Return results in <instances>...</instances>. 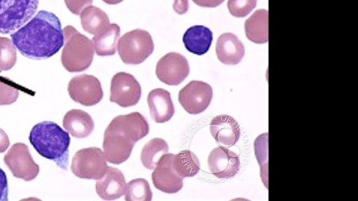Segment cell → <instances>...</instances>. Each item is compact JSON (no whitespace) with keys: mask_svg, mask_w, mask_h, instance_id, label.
I'll return each instance as SVG.
<instances>
[{"mask_svg":"<svg viewBox=\"0 0 358 201\" xmlns=\"http://www.w3.org/2000/svg\"><path fill=\"white\" fill-rule=\"evenodd\" d=\"M63 34L65 44L61 60L64 68L71 73L87 69L94 58L92 41L71 25L64 28Z\"/></svg>","mask_w":358,"mask_h":201,"instance_id":"277c9868","label":"cell"},{"mask_svg":"<svg viewBox=\"0 0 358 201\" xmlns=\"http://www.w3.org/2000/svg\"><path fill=\"white\" fill-rule=\"evenodd\" d=\"M10 142L7 134L0 128V153L4 152L9 147Z\"/></svg>","mask_w":358,"mask_h":201,"instance_id":"836d02e7","label":"cell"},{"mask_svg":"<svg viewBox=\"0 0 358 201\" xmlns=\"http://www.w3.org/2000/svg\"><path fill=\"white\" fill-rule=\"evenodd\" d=\"M187 59L180 53L169 52L162 57L156 66L158 79L168 85H178L189 75Z\"/></svg>","mask_w":358,"mask_h":201,"instance_id":"7c38bea8","label":"cell"},{"mask_svg":"<svg viewBox=\"0 0 358 201\" xmlns=\"http://www.w3.org/2000/svg\"><path fill=\"white\" fill-rule=\"evenodd\" d=\"M212 98L211 86L199 80L189 82L178 93L180 105L186 112L192 114H197L206 110Z\"/></svg>","mask_w":358,"mask_h":201,"instance_id":"9c48e42d","label":"cell"},{"mask_svg":"<svg viewBox=\"0 0 358 201\" xmlns=\"http://www.w3.org/2000/svg\"><path fill=\"white\" fill-rule=\"evenodd\" d=\"M3 161L14 177L24 181L33 180L39 173V166L24 143L14 144L4 156Z\"/></svg>","mask_w":358,"mask_h":201,"instance_id":"ba28073f","label":"cell"},{"mask_svg":"<svg viewBox=\"0 0 358 201\" xmlns=\"http://www.w3.org/2000/svg\"><path fill=\"white\" fill-rule=\"evenodd\" d=\"M70 97L85 106H92L101 100L103 92L100 81L96 77L83 74L73 77L68 84Z\"/></svg>","mask_w":358,"mask_h":201,"instance_id":"8fae6325","label":"cell"},{"mask_svg":"<svg viewBox=\"0 0 358 201\" xmlns=\"http://www.w3.org/2000/svg\"><path fill=\"white\" fill-rule=\"evenodd\" d=\"M208 168L211 173L219 179H229L239 170L238 156L223 146L213 149L208 158Z\"/></svg>","mask_w":358,"mask_h":201,"instance_id":"5bb4252c","label":"cell"},{"mask_svg":"<svg viewBox=\"0 0 358 201\" xmlns=\"http://www.w3.org/2000/svg\"><path fill=\"white\" fill-rule=\"evenodd\" d=\"M173 8L176 13L185 14L189 9V1L188 0H174Z\"/></svg>","mask_w":358,"mask_h":201,"instance_id":"1f68e13d","label":"cell"},{"mask_svg":"<svg viewBox=\"0 0 358 201\" xmlns=\"http://www.w3.org/2000/svg\"><path fill=\"white\" fill-rule=\"evenodd\" d=\"M148 104L152 118L157 123L169 121L175 112L171 94L161 88L152 90L148 96Z\"/></svg>","mask_w":358,"mask_h":201,"instance_id":"ac0fdd59","label":"cell"},{"mask_svg":"<svg viewBox=\"0 0 358 201\" xmlns=\"http://www.w3.org/2000/svg\"><path fill=\"white\" fill-rule=\"evenodd\" d=\"M213 33L203 25H194L188 28L182 36L185 48L196 55L206 54L212 43Z\"/></svg>","mask_w":358,"mask_h":201,"instance_id":"d6986e66","label":"cell"},{"mask_svg":"<svg viewBox=\"0 0 358 201\" xmlns=\"http://www.w3.org/2000/svg\"><path fill=\"white\" fill-rule=\"evenodd\" d=\"M148 133V123L139 112L115 117L104 132L103 149L106 159L116 165L126 161L135 143Z\"/></svg>","mask_w":358,"mask_h":201,"instance_id":"7a4b0ae2","label":"cell"},{"mask_svg":"<svg viewBox=\"0 0 358 201\" xmlns=\"http://www.w3.org/2000/svg\"><path fill=\"white\" fill-rule=\"evenodd\" d=\"M246 37L252 42L263 44L268 41V13L265 9L256 10L245 22Z\"/></svg>","mask_w":358,"mask_h":201,"instance_id":"44dd1931","label":"cell"},{"mask_svg":"<svg viewBox=\"0 0 358 201\" xmlns=\"http://www.w3.org/2000/svg\"><path fill=\"white\" fill-rule=\"evenodd\" d=\"M224 0H192L196 5L201 7L215 8L220 6Z\"/></svg>","mask_w":358,"mask_h":201,"instance_id":"d6a6232c","label":"cell"},{"mask_svg":"<svg viewBox=\"0 0 358 201\" xmlns=\"http://www.w3.org/2000/svg\"><path fill=\"white\" fill-rule=\"evenodd\" d=\"M19 96V90L9 79L0 76V105H10Z\"/></svg>","mask_w":358,"mask_h":201,"instance_id":"83f0119b","label":"cell"},{"mask_svg":"<svg viewBox=\"0 0 358 201\" xmlns=\"http://www.w3.org/2000/svg\"><path fill=\"white\" fill-rule=\"evenodd\" d=\"M16 61V49L13 42L8 38L0 37V70H10Z\"/></svg>","mask_w":358,"mask_h":201,"instance_id":"4316f807","label":"cell"},{"mask_svg":"<svg viewBox=\"0 0 358 201\" xmlns=\"http://www.w3.org/2000/svg\"><path fill=\"white\" fill-rule=\"evenodd\" d=\"M168 151L169 146L164 140L153 138L145 144L141 151V163L147 169L154 170L161 157Z\"/></svg>","mask_w":358,"mask_h":201,"instance_id":"cb8c5ba5","label":"cell"},{"mask_svg":"<svg viewBox=\"0 0 358 201\" xmlns=\"http://www.w3.org/2000/svg\"><path fill=\"white\" fill-rule=\"evenodd\" d=\"M12 42L24 57L45 59L64 45V38L59 18L47 10L38 11L10 35Z\"/></svg>","mask_w":358,"mask_h":201,"instance_id":"6da1fadb","label":"cell"},{"mask_svg":"<svg viewBox=\"0 0 358 201\" xmlns=\"http://www.w3.org/2000/svg\"><path fill=\"white\" fill-rule=\"evenodd\" d=\"M174 155L164 154L152 173L155 187L166 193H176L183 186V177L176 172L173 165Z\"/></svg>","mask_w":358,"mask_h":201,"instance_id":"4fadbf2b","label":"cell"},{"mask_svg":"<svg viewBox=\"0 0 358 201\" xmlns=\"http://www.w3.org/2000/svg\"><path fill=\"white\" fill-rule=\"evenodd\" d=\"M118 54L126 64L143 62L154 50V43L145 30L137 29L124 34L117 44Z\"/></svg>","mask_w":358,"mask_h":201,"instance_id":"5b68a950","label":"cell"},{"mask_svg":"<svg viewBox=\"0 0 358 201\" xmlns=\"http://www.w3.org/2000/svg\"><path fill=\"white\" fill-rule=\"evenodd\" d=\"M152 197L150 184L145 179H134L126 184L124 199L127 201H150Z\"/></svg>","mask_w":358,"mask_h":201,"instance_id":"484cf974","label":"cell"},{"mask_svg":"<svg viewBox=\"0 0 358 201\" xmlns=\"http://www.w3.org/2000/svg\"><path fill=\"white\" fill-rule=\"evenodd\" d=\"M102 1L109 5H115V4H117L120 2H122L123 0H102Z\"/></svg>","mask_w":358,"mask_h":201,"instance_id":"e575fe53","label":"cell"},{"mask_svg":"<svg viewBox=\"0 0 358 201\" xmlns=\"http://www.w3.org/2000/svg\"><path fill=\"white\" fill-rule=\"evenodd\" d=\"M141 96V85L132 75L120 72L113 75L110 84V102L128 107L137 104Z\"/></svg>","mask_w":358,"mask_h":201,"instance_id":"30bf717a","label":"cell"},{"mask_svg":"<svg viewBox=\"0 0 358 201\" xmlns=\"http://www.w3.org/2000/svg\"><path fill=\"white\" fill-rule=\"evenodd\" d=\"M120 34V27L117 24L113 23L100 33L94 35L92 43L96 54L102 57L115 54Z\"/></svg>","mask_w":358,"mask_h":201,"instance_id":"7402d4cb","label":"cell"},{"mask_svg":"<svg viewBox=\"0 0 358 201\" xmlns=\"http://www.w3.org/2000/svg\"><path fill=\"white\" fill-rule=\"evenodd\" d=\"M210 131L212 136L218 143L229 147L238 142L241 135L238 122L227 114L214 117L210 124Z\"/></svg>","mask_w":358,"mask_h":201,"instance_id":"2e32d148","label":"cell"},{"mask_svg":"<svg viewBox=\"0 0 358 201\" xmlns=\"http://www.w3.org/2000/svg\"><path fill=\"white\" fill-rule=\"evenodd\" d=\"M39 0H0V33L10 34L35 14Z\"/></svg>","mask_w":358,"mask_h":201,"instance_id":"8992f818","label":"cell"},{"mask_svg":"<svg viewBox=\"0 0 358 201\" xmlns=\"http://www.w3.org/2000/svg\"><path fill=\"white\" fill-rule=\"evenodd\" d=\"M108 168L103 152L98 147L80 149L74 155L71 165L72 172L79 178L99 179Z\"/></svg>","mask_w":358,"mask_h":201,"instance_id":"52a82bcc","label":"cell"},{"mask_svg":"<svg viewBox=\"0 0 358 201\" xmlns=\"http://www.w3.org/2000/svg\"><path fill=\"white\" fill-rule=\"evenodd\" d=\"M123 173L117 168L108 167L104 174L96 182L98 195L106 200H113L123 195L126 188Z\"/></svg>","mask_w":358,"mask_h":201,"instance_id":"9a60e30c","label":"cell"},{"mask_svg":"<svg viewBox=\"0 0 358 201\" xmlns=\"http://www.w3.org/2000/svg\"><path fill=\"white\" fill-rule=\"evenodd\" d=\"M93 0H64L68 9L75 15H79L82 10L92 3Z\"/></svg>","mask_w":358,"mask_h":201,"instance_id":"f546056e","label":"cell"},{"mask_svg":"<svg viewBox=\"0 0 358 201\" xmlns=\"http://www.w3.org/2000/svg\"><path fill=\"white\" fill-rule=\"evenodd\" d=\"M80 17L83 29L90 34L96 35L110 24L107 14L94 6L85 7L82 10Z\"/></svg>","mask_w":358,"mask_h":201,"instance_id":"603a6c76","label":"cell"},{"mask_svg":"<svg viewBox=\"0 0 358 201\" xmlns=\"http://www.w3.org/2000/svg\"><path fill=\"white\" fill-rule=\"evenodd\" d=\"M29 140L41 156L53 161L60 168L67 170L71 139L69 133L58 124L52 121L36 124L30 131Z\"/></svg>","mask_w":358,"mask_h":201,"instance_id":"3957f363","label":"cell"},{"mask_svg":"<svg viewBox=\"0 0 358 201\" xmlns=\"http://www.w3.org/2000/svg\"><path fill=\"white\" fill-rule=\"evenodd\" d=\"M173 165L176 172L183 178L195 176L200 170L197 156L189 150L174 155Z\"/></svg>","mask_w":358,"mask_h":201,"instance_id":"d4e9b609","label":"cell"},{"mask_svg":"<svg viewBox=\"0 0 358 201\" xmlns=\"http://www.w3.org/2000/svg\"><path fill=\"white\" fill-rule=\"evenodd\" d=\"M257 5V0H228L227 7L229 13L236 17L248 15Z\"/></svg>","mask_w":358,"mask_h":201,"instance_id":"f1b7e54d","label":"cell"},{"mask_svg":"<svg viewBox=\"0 0 358 201\" xmlns=\"http://www.w3.org/2000/svg\"><path fill=\"white\" fill-rule=\"evenodd\" d=\"M8 181L6 173L0 168V201L8 200Z\"/></svg>","mask_w":358,"mask_h":201,"instance_id":"4dcf8cb0","label":"cell"},{"mask_svg":"<svg viewBox=\"0 0 358 201\" xmlns=\"http://www.w3.org/2000/svg\"><path fill=\"white\" fill-rule=\"evenodd\" d=\"M215 52L218 59L227 65H236L241 62L245 54L243 43L231 33L219 36L216 42Z\"/></svg>","mask_w":358,"mask_h":201,"instance_id":"e0dca14e","label":"cell"},{"mask_svg":"<svg viewBox=\"0 0 358 201\" xmlns=\"http://www.w3.org/2000/svg\"><path fill=\"white\" fill-rule=\"evenodd\" d=\"M63 126L72 136L84 138L93 131L94 123L87 112L82 110L73 109L64 115Z\"/></svg>","mask_w":358,"mask_h":201,"instance_id":"ffe728a7","label":"cell"}]
</instances>
